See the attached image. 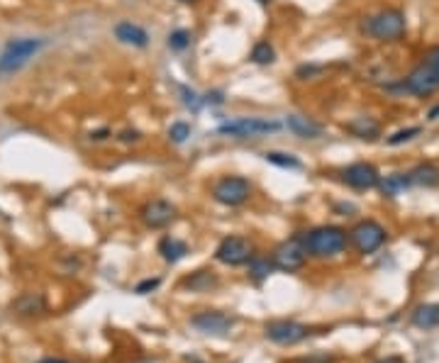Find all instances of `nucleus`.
I'll use <instances>...</instances> for the list:
<instances>
[{"label": "nucleus", "instance_id": "f257e3e1", "mask_svg": "<svg viewBox=\"0 0 439 363\" xmlns=\"http://www.w3.org/2000/svg\"><path fill=\"white\" fill-rule=\"evenodd\" d=\"M303 239H305V249H308L310 256L329 258L347 249L349 237L342 227H318V230L305 232Z\"/></svg>", "mask_w": 439, "mask_h": 363}, {"label": "nucleus", "instance_id": "f03ea898", "mask_svg": "<svg viewBox=\"0 0 439 363\" xmlns=\"http://www.w3.org/2000/svg\"><path fill=\"white\" fill-rule=\"evenodd\" d=\"M364 32L378 42H396L405 34V15L401 10H381L364 22Z\"/></svg>", "mask_w": 439, "mask_h": 363}, {"label": "nucleus", "instance_id": "7ed1b4c3", "mask_svg": "<svg viewBox=\"0 0 439 363\" xmlns=\"http://www.w3.org/2000/svg\"><path fill=\"white\" fill-rule=\"evenodd\" d=\"M44 47L42 39H32V37H22L15 39L5 47L3 57H0V73H15L17 68H22L39 49Z\"/></svg>", "mask_w": 439, "mask_h": 363}, {"label": "nucleus", "instance_id": "20e7f679", "mask_svg": "<svg viewBox=\"0 0 439 363\" xmlns=\"http://www.w3.org/2000/svg\"><path fill=\"white\" fill-rule=\"evenodd\" d=\"M308 256L310 253H308V249H305L303 235H295V237H290V239L281 242L278 246L274 249V266L278 268V271L293 273L305 266Z\"/></svg>", "mask_w": 439, "mask_h": 363}, {"label": "nucleus", "instance_id": "39448f33", "mask_svg": "<svg viewBox=\"0 0 439 363\" xmlns=\"http://www.w3.org/2000/svg\"><path fill=\"white\" fill-rule=\"evenodd\" d=\"M213 198L220 205L239 207L251 198V183L241 176H222L213 186Z\"/></svg>", "mask_w": 439, "mask_h": 363}, {"label": "nucleus", "instance_id": "423d86ee", "mask_svg": "<svg viewBox=\"0 0 439 363\" xmlns=\"http://www.w3.org/2000/svg\"><path fill=\"white\" fill-rule=\"evenodd\" d=\"M278 129H281V122L264 120V117H239V120H232V122L220 124L218 132L227 134V137L246 139V137H259V134L278 132Z\"/></svg>", "mask_w": 439, "mask_h": 363}, {"label": "nucleus", "instance_id": "0eeeda50", "mask_svg": "<svg viewBox=\"0 0 439 363\" xmlns=\"http://www.w3.org/2000/svg\"><path fill=\"white\" fill-rule=\"evenodd\" d=\"M349 239H352V244L357 246L359 253L366 256V253L378 251V249L386 244V230H383L378 222L364 220V222H359L352 232H349Z\"/></svg>", "mask_w": 439, "mask_h": 363}, {"label": "nucleus", "instance_id": "6e6552de", "mask_svg": "<svg viewBox=\"0 0 439 363\" xmlns=\"http://www.w3.org/2000/svg\"><path fill=\"white\" fill-rule=\"evenodd\" d=\"M264 334H266V339L274 341V344L293 346V344H298V341L308 339L310 329L305 325H300V322H293V320H276V322H269V325L264 327Z\"/></svg>", "mask_w": 439, "mask_h": 363}, {"label": "nucleus", "instance_id": "1a4fd4ad", "mask_svg": "<svg viewBox=\"0 0 439 363\" xmlns=\"http://www.w3.org/2000/svg\"><path fill=\"white\" fill-rule=\"evenodd\" d=\"M254 256V249H251L249 239L244 237H225L218 249H215V258L225 266H241V263H249V258Z\"/></svg>", "mask_w": 439, "mask_h": 363}, {"label": "nucleus", "instance_id": "9d476101", "mask_svg": "<svg viewBox=\"0 0 439 363\" xmlns=\"http://www.w3.org/2000/svg\"><path fill=\"white\" fill-rule=\"evenodd\" d=\"M191 325H193L200 334L225 336L235 329L237 317L227 315V312H218V310H205V312H198V315L191 317Z\"/></svg>", "mask_w": 439, "mask_h": 363}, {"label": "nucleus", "instance_id": "9b49d317", "mask_svg": "<svg viewBox=\"0 0 439 363\" xmlns=\"http://www.w3.org/2000/svg\"><path fill=\"white\" fill-rule=\"evenodd\" d=\"M437 88H439V78H437V73L432 71V66L427 61L417 64V66L412 68L410 73H408L405 81H403V91L410 93V96H417V98L432 96Z\"/></svg>", "mask_w": 439, "mask_h": 363}, {"label": "nucleus", "instance_id": "f8f14e48", "mask_svg": "<svg viewBox=\"0 0 439 363\" xmlns=\"http://www.w3.org/2000/svg\"><path fill=\"white\" fill-rule=\"evenodd\" d=\"M342 181L347 183L349 188H354V191H371V188H376L378 183H381V176H378L376 166H371V163L366 161H357L344 168Z\"/></svg>", "mask_w": 439, "mask_h": 363}, {"label": "nucleus", "instance_id": "ddd939ff", "mask_svg": "<svg viewBox=\"0 0 439 363\" xmlns=\"http://www.w3.org/2000/svg\"><path fill=\"white\" fill-rule=\"evenodd\" d=\"M140 217L149 230H164L176 220V207L169 200H149L140 210Z\"/></svg>", "mask_w": 439, "mask_h": 363}, {"label": "nucleus", "instance_id": "4468645a", "mask_svg": "<svg viewBox=\"0 0 439 363\" xmlns=\"http://www.w3.org/2000/svg\"><path fill=\"white\" fill-rule=\"evenodd\" d=\"M344 129L349 134H354L357 139H364V142H373V139L381 137V122L371 115H357L349 122H344Z\"/></svg>", "mask_w": 439, "mask_h": 363}, {"label": "nucleus", "instance_id": "2eb2a0df", "mask_svg": "<svg viewBox=\"0 0 439 363\" xmlns=\"http://www.w3.org/2000/svg\"><path fill=\"white\" fill-rule=\"evenodd\" d=\"M115 37L120 39L122 44H130V47H137V49H144L147 44H149V34H147V29H142L140 24H135V22H117Z\"/></svg>", "mask_w": 439, "mask_h": 363}, {"label": "nucleus", "instance_id": "dca6fc26", "mask_svg": "<svg viewBox=\"0 0 439 363\" xmlns=\"http://www.w3.org/2000/svg\"><path fill=\"white\" fill-rule=\"evenodd\" d=\"M285 127H288L290 132H293L295 137H300V139H318V137H322V127H320V124H315L313 120H308V117H303V115H288V117H285Z\"/></svg>", "mask_w": 439, "mask_h": 363}, {"label": "nucleus", "instance_id": "f3484780", "mask_svg": "<svg viewBox=\"0 0 439 363\" xmlns=\"http://www.w3.org/2000/svg\"><path fill=\"white\" fill-rule=\"evenodd\" d=\"M412 186H422V188H435L439 186V166L437 163H420L412 171H408Z\"/></svg>", "mask_w": 439, "mask_h": 363}, {"label": "nucleus", "instance_id": "a211bd4d", "mask_svg": "<svg viewBox=\"0 0 439 363\" xmlns=\"http://www.w3.org/2000/svg\"><path fill=\"white\" fill-rule=\"evenodd\" d=\"M159 253L166 263H179L181 258H186V253H188V244L174 239V237H164V239L159 242Z\"/></svg>", "mask_w": 439, "mask_h": 363}, {"label": "nucleus", "instance_id": "6ab92c4d", "mask_svg": "<svg viewBox=\"0 0 439 363\" xmlns=\"http://www.w3.org/2000/svg\"><path fill=\"white\" fill-rule=\"evenodd\" d=\"M410 176L408 173H391V176L381 178V183H378V188H381V193L386 198H398L405 188H410Z\"/></svg>", "mask_w": 439, "mask_h": 363}, {"label": "nucleus", "instance_id": "aec40b11", "mask_svg": "<svg viewBox=\"0 0 439 363\" xmlns=\"http://www.w3.org/2000/svg\"><path fill=\"white\" fill-rule=\"evenodd\" d=\"M184 286L193 292H208L210 288L218 286V278H215L213 271H195L193 276H188L184 281Z\"/></svg>", "mask_w": 439, "mask_h": 363}, {"label": "nucleus", "instance_id": "412c9836", "mask_svg": "<svg viewBox=\"0 0 439 363\" xmlns=\"http://www.w3.org/2000/svg\"><path fill=\"white\" fill-rule=\"evenodd\" d=\"M412 325L420 329H432L439 325V305H420L412 312Z\"/></svg>", "mask_w": 439, "mask_h": 363}, {"label": "nucleus", "instance_id": "4be33fe9", "mask_svg": "<svg viewBox=\"0 0 439 363\" xmlns=\"http://www.w3.org/2000/svg\"><path fill=\"white\" fill-rule=\"evenodd\" d=\"M274 258H266V256H259V253H254V256L249 258V276L254 278V281H264V278H269L271 273H274Z\"/></svg>", "mask_w": 439, "mask_h": 363}, {"label": "nucleus", "instance_id": "5701e85b", "mask_svg": "<svg viewBox=\"0 0 439 363\" xmlns=\"http://www.w3.org/2000/svg\"><path fill=\"white\" fill-rule=\"evenodd\" d=\"M251 61L259 64V66H269V64H274V61H276L274 47H271L269 42L254 44V49H251Z\"/></svg>", "mask_w": 439, "mask_h": 363}, {"label": "nucleus", "instance_id": "b1692460", "mask_svg": "<svg viewBox=\"0 0 439 363\" xmlns=\"http://www.w3.org/2000/svg\"><path fill=\"white\" fill-rule=\"evenodd\" d=\"M264 158L269 163H274V166H278V168H300L303 166L293 154H285V151H266Z\"/></svg>", "mask_w": 439, "mask_h": 363}, {"label": "nucleus", "instance_id": "393cba45", "mask_svg": "<svg viewBox=\"0 0 439 363\" xmlns=\"http://www.w3.org/2000/svg\"><path fill=\"white\" fill-rule=\"evenodd\" d=\"M15 307H17L22 315H34V312L44 310V300L39 295H34V292H27V295H22L15 302Z\"/></svg>", "mask_w": 439, "mask_h": 363}, {"label": "nucleus", "instance_id": "a878e982", "mask_svg": "<svg viewBox=\"0 0 439 363\" xmlns=\"http://www.w3.org/2000/svg\"><path fill=\"white\" fill-rule=\"evenodd\" d=\"M422 129L420 127H405V129H398L396 134H391L388 137V147H401V144L405 142H412L415 137H420Z\"/></svg>", "mask_w": 439, "mask_h": 363}, {"label": "nucleus", "instance_id": "bb28decb", "mask_svg": "<svg viewBox=\"0 0 439 363\" xmlns=\"http://www.w3.org/2000/svg\"><path fill=\"white\" fill-rule=\"evenodd\" d=\"M191 137V124L188 122H174L169 129V139L174 144H184Z\"/></svg>", "mask_w": 439, "mask_h": 363}, {"label": "nucleus", "instance_id": "cd10ccee", "mask_svg": "<svg viewBox=\"0 0 439 363\" xmlns=\"http://www.w3.org/2000/svg\"><path fill=\"white\" fill-rule=\"evenodd\" d=\"M169 47L176 49V52H184L186 47H191V32H186V29H176V32H171Z\"/></svg>", "mask_w": 439, "mask_h": 363}, {"label": "nucleus", "instance_id": "c85d7f7f", "mask_svg": "<svg viewBox=\"0 0 439 363\" xmlns=\"http://www.w3.org/2000/svg\"><path fill=\"white\" fill-rule=\"evenodd\" d=\"M159 286H161V278H147V281H142L140 286H137V295H147V292L156 290Z\"/></svg>", "mask_w": 439, "mask_h": 363}, {"label": "nucleus", "instance_id": "c756f323", "mask_svg": "<svg viewBox=\"0 0 439 363\" xmlns=\"http://www.w3.org/2000/svg\"><path fill=\"white\" fill-rule=\"evenodd\" d=\"M181 93H184V103L191 108L193 112H198L200 110V101H198V96H195L193 91H188V88H181Z\"/></svg>", "mask_w": 439, "mask_h": 363}, {"label": "nucleus", "instance_id": "7c9ffc66", "mask_svg": "<svg viewBox=\"0 0 439 363\" xmlns=\"http://www.w3.org/2000/svg\"><path fill=\"white\" fill-rule=\"evenodd\" d=\"M427 64L432 66V71L437 73V78H439V47H432L430 52H427V59H425Z\"/></svg>", "mask_w": 439, "mask_h": 363}, {"label": "nucleus", "instance_id": "2f4dec72", "mask_svg": "<svg viewBox=\"0 0 439 363\" xmlns=\"http://www.w3.org/2000/svg\"><path fill=\"white\" fill-rule=\"evenodd\" d=\"M322 71V66H300L298 71H295V76L300 78V81H308V76H315V73Z\"/></svg>", "mask_w": 439, "mask_h": 363}, {"label": "nucleus", "instance_id": "473e14b6", "mask_svg": "<svg viewBox=\"0 0 439 363\" xmlns=\"http://www.w3.org/2000/svg\"><path fill=\"white\" fill-rule=\"evenodd\" d=\"M120 142H125V144H130V142H140L142 139V134L137 132V129H125V132H120Z\"/></svg>", "mask_w": 439, "mask_h": 363}, {"label": "nucleus", "instance_id": "72a5a7b5", "mask_svg": "<svg viewBox=\"0 0 439 363\" xmlns=\"http://www.w3.org/2000/svg\"><path fill=\"white\" fill-rule=\"evenodd\" d=\"M107 134H110L107 129H101V132H91V139H96V142H103V139H105Z\"/></svg>", "mask_w": 439, "mask_h": 363}, {"label": "nucleus", "instance_id": "f704fd0d", "mask_svg": "<svg viewBox=\"0 0 439 363\" xmlns=\"http://www.w3.org/2000/svg\"><path fill=\"white\" fill-rule=\"evenodd\" d=\"M378 363H405V361H403L401 356H388L386 361H378Z\"/></svg>", "mask_w": 439, "mask_h": 363}, {"label": "nucleus", "instance_id": "c9c22d12", "mask_svg": "<svg viewBox=\"0 0 439 363\" xmlns=\"http://www.w3.org/2000/svg\"><path fill=\"white\" fill-rule=\"evenodd\" d=\"M437 117H439V108H435V110L430 112V120H437Z\"/></svg>", "mask_w": 439, "mask_h": 363}, {"label": "nucleus", "instance_id": "e433bc0d", "mask_svg": "<svg viewBox=\"0 0 439 363\" xmlns=\"http://www.w3.org/2000/svg\"><path fill=\"white\" fill-rule=\"evenodd\" d=\"M39 363H66V361H52V359H44V361H39Z\"/></svg>", "mask_w": 439, "mask_h": 363}, {"label": "nucleus", "instance_id": "4c0bfd02", "mask_svg": "<svg viewBox=\"0 0 439 363\" xmlns=\"http://www.w3.org/2000/svg\"><path fill=\"white\" fill-rule=\"evenodd\" d=\"M256 3H259V5H269L271 0H256Z\"/></svg>", "mask_w": 439, "mask_h": 363}, {"label": "nucleus", "instance_id": "58836bf2", "mask_svg": "<svg viewBox=\"0 0 439 363\" xmlns=\"http://www.w3.org/2000/svg\"><path fill=\"white\" fill-rule=\"evenodd\" d=\"M179 3H195V0H179Z\"/></svg>", "mask_w": 439, "mask_h": 363}]
</instances>
